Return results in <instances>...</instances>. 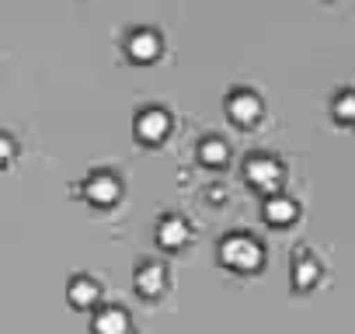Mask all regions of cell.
<instances>
[{
  "mask_svg": "<svg viewBox=\"0 0 355 334\" xmlns=\"http://www.w3.org/2000/svg\"><path fill=\"white\" fill-rule=\"evenodd\" d=\"M261 258H265V247H261L258 237L248 234V230H234V234H227V237L220 240V261H223L227 268L251 272V268L261 265Z\"/></svg>",
  "mask_w": 355,
  "mask_h": 334,
  "instance_id": "1",
  "label": "cell"
},
{
  "mask_svg": "<svg viewBox=\"0 0 355 334\" xmlns=\"http://www.w3.org/2000/svg\"><path fill=\"white\" fill-rule=\"evenodd\" d=\"M244 178L261 192H275V185L282 182V160L268 150H254L244 157Z\"/></svg>",
  "mask_w": 355,
  "mask_h": 334,
  "instance_id": "2",
  "label": "cell"
},
{
  "mask_svg": "<svg viewBox=\"0 0 355 334\" xmlns=\"http://www.w3.org/2000/svg\"><path fill=\"white\" fill-rule=\"evenodd\" d=\"M227 115L234 118V122H241V125H251V122H258L261 118V112H265V101H261V94L254 91V87H230L227 91Z\"/></svg>",
  "mask_w": 355,
  "mask_h": 334,
  "instance_id": "3",
  "label": "cell"
},
{
  "mask_svg": "<svg viewBox=\"0 0 355 334\" xmlns=\"http://www.w3.org/2000/svg\"><path fill=\"white\" fill-rule=\"evenodd\" d=\"M119 192H122L119 175L108 171V167H94V171L84 178V195H87L94 206H108V202H115Z\"/></svg>",
  "mask_w": 355,
  "mask_h": 334,
  "instance_id": "4",
  "label": "cell"
},
{
  "mask_svg": "<svg viewBox=\"0 0 355 334\" xmlns=\"http://www.w3.org/2000/svg\"><path fill=\"white\" fill-rule=\"evenodd\" d=\"M320 272H324V265H320V258L313 254V247H296L293 251V285L296 289H310V285H317V279H320Z\"/></svg>",
  "mask_w": 355,
  "mask_h": 334,
  "instance_id": "5",
  "label": "cell"
},
{
  "mask_svg": "<svg viewBox=\"0 0 355 334\" xmlns=\"http://www.w3.org/2000/svg\"><path fill=\"white\" fill-rule=\"evenodd\" d=\"M94 334H129V313L122 303H101L91 317Z\"/></svg>",
  "mask_w": 355,
  "mask_h": 334,
  "instance_id": "6",
  "label": "cell"
},
{
  "mask_svg": "<svg viewBox=\"0 0 355 334\" xmlns=\"http://www.w3.org/2000/svg\"><path fill=\"white\" fill-rule=\"evenodd\" d=\"M160 46H164V39H160V32L157 28H150V25H139V28H132L129 35H125V53L132 56V60H153L157 53H160Z\"/></svg>",
  "mask_w": 355,
  "mask_h": 334,
  "instance_id": "7",
  "label": "cell"
},
{
  "mask_svg": "<svg viewBox=\"0 0 355 334\" xmlns=\"http://www.w3.org/2000/svg\"><path fill=\"white\" fill-rule=\"evenodd\" d=\"M132 282H136V289H139L143 296H157V292L167 285V268H164V261L143 258V261L136 265V272H132Z\"/></svg>",
  "mask_w": 355,
  "mask_h": 334,
  "instance_id": "8",
  "label": "cell"
},
{
  "mask_svg": "<svg viewBox=\"0 0 355 334\" xmlns=\"http://www.w3.org/2000/svg\"><path fill=\"white\" fill-rule=\"evenodd\" d=\"M167 129H171V115H167V108H160V105H146V108L136 112V132H139L143 139L157 143Z\"/></svg>",
  "mask_w": 355,
  "mask_h": 334,
  "instance_id": "9",
  "label": "cell"
},
{
  "mask_svg": "<svg viewBox=\"0 0 355 334\" xmlns=\"http://www.w3.org/2000/svg\"><path fill=\"white\" fill-rule=\"evenodd\" d=\"M261 209H265V220L275 223V227H286V223H293L300 216V202L289 192H268Z\"/></svg>",
  "mask_w": 355,
  "mask_h": 334,
  "instance_id": "10",
  "label": "cell"
},
{
  "mask_svg": "<svg viewBox=\"0 0 355 334\" xmlns=\"http://www.w3.org/2000/svg\"><path fill=\"white\" fill-rule=\"evenodd\" d=\"M189 234H192L189 220L178 216V213H164L160 223H157V240H160L164 247H182V244L189 240Z\"/></svg>",
  "mask_w": 355,
  "mask_h": 334,
  "instance_id": "11",
  "label": "cell"
},
{
  "mask_svg": "<svg viewBox=\"0 0 355 334\" xmlns=\"http://www.w3.org/2000/svg\"><path fill=\"white\" fill-rule=\"evenodd\" d=\"M67 296H70V303H73V306H91V303H98L101 285H98V279H94V275L77 272V275H70V282H67Z\"/></svg>",
  "mask_w": 355,
  "mask_h": 334,
  "instance_id": "12",
  "label": "cell"
},
{
  "mask_svg": "<svg viewBox=\"0 0 355 334\" xmlns=\"http://www.w3.org/2000/svg\"><path fill=\"white\" fill-rule=\"evenodd\" d=\"M331 115L341 122V125H355V87H338L331 94Z\"/></svg>",
  "mask_w": 355,
  "mask_h": 334,
  "instance_id": "13",
  "label": "cell"
},
{
  "mask_svg": "<svg viewBox=\"0 0 355 334\" xmlns=\"http://www.w3.org/2000/svg\"><path fill=\"white\" fill-rule=\"evenodd\" d=\"M227 157H230V146H227V139L223 136H202L199 139V160L202 164H209V167H220V164H227Z\"/></svg>",
  "mask_w": 355,
  "mask_h": 334,
  "instance_id": "14",
  "label": "cell"
},
{
  "mask_svg": "<svg viewBox=\"0 0 355 334\" xmlns=\"http://www.w3.org/2000/svg\"><path fill=\"white\" fill-rule=\"evenodd\" d=\"M15 153H18V143H15V136L0 129V167H4V164H8Z\"/></svg>",
  "mask_w": 355,
  "mask_h": 334,
  "instance_id": "15",
  "label": "cell"
}]
</instances>
